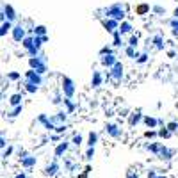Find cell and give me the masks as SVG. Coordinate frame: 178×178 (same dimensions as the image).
I'll return each instance as SVG.
<instances>
[{
	"label": "cell",
	"mask_w": 178,
	"mask_h": 178,
	"mask_svg": "<svg viewBox=\"0 0 178 178\" xmlns=\"http://www.w3.org/2000/svg\"><path fill=\"white\" fill-rule=\"evenodd\" d=\"M105 18H112V20H116V22H125V6L116 2V4H112L105 9Z\"/></svg>",
	"instance_id": "cell-1"
},
{
	"label": "cell",
	"mask_w": 178,
	"mask_h": 178,
	"mask_svg": "<svg viewBox=\"0 0 178 178\" xmlns=\"http://www.w3.org/2000/svg\"><path fill=\"white\" fill-rule=\"evenodd\" d=\"M61 91H62V96H64V98L73 100L77 87H75V82H73L70 77H66V75H62V87H61Z\"/></svg>",
	"instance_id": "cell-2"
},
{
	"label": "cell",
	"mask_w": 178,
	"mask_h": 178,
	"mask_svg": "<svg viewBox=\"0 0 178 178\" xmlns=\"http://www.w3.org/2000/svg\"><path fill=\"white\" fill-rule=\"evenodd\" d=\"M0 18H2V22H16L18 20V13L14 11V7L11 6V4H4V7H2V14H0Z\"/></svg>",
	"instance_id": "cell-3"
},
{
	"label": "cell",
	"mask_w": 178,
	"mask_h": 178,
	"mask_svg": "<svg viewBox=\"0 0 178 178\" xmlns=\"http://www.w3.org/2000/svg\"><path fill=\"white\" fill-rule=\"evenodd\" d=\"M23 78H25V82H30V84H34V86H41V84H43V75H39V73L34 71V70H27L25 75H23Z\"/></svg>",
	"instance_id": "cell-4"
},
{
	"label": "cell",
	"mask_w": 178,
	"mask_h": 178,
	"mask_svg": "<svg viewBox=\"0 0 178 178\" xmlns=\"http://www.w3.org/2000/svg\"><path fill=\"white\" fill-rule=\"evenodd\" d=\"M11 36H13V39H14L16 43H22L23 39L27 38V32H25V27H23L22 23H16V25H14V29H13Z\"/></svg>",
	"instance_id": "cell-5"
},
{
	"label": "cell",
	"mask_w": 178,
	"mask_h": 178,
	"mask_svg": "<svg viewBox=\"0 0 178 178\" xmlns=\"http://www.w3.org/2000/svg\"><path fill=\"white\" fill-rule=\"evenodd\" d=\"M102 25H103V29H105L109 34H114V32L119 30V22L112 20V18H103V20H102Z\"/></svg>",
	"instance_id": "cell-6"
},
{
	"label": "cell",
	"mask_w": 178,
	"mask_h": 178,
	"mask_svg": "<svg viewBox=\"0 0 178 178\" xmlns=\"http://www.w3.org/2000/svg\"><path fill=\"white\" fill-rule=\"evenodd\" d=\"M134 13H135L137 16H146V14L151 13V6L148 4V2H139L137 6L134 7Z\"/></svg>",
	"instance_id": "cell-7"
},
{
	"label": "cell",
	"mask_w": 178,
	"mask_h": 178,
	"mask_svg": "<svg viewBox=\"0 0 178 178\" xmlns=\"http://www.w3.org/2000/svg\"><path fill=\"white\" fill-rule=\"evenodd\" d=\"M118 57H116V54H112V55H105V57H100V64L103 68H109V70H112V68L118 64Z\"/></svg>",
	"instance_id": "cell-8"
},
{
	"label": "cell",
	"mask_w": 178,
	"mask_h": 178,
	"mask_svg": "<svg viewBox=\"0 0 178 178\" xmlns=\"http://www.w3.org/2000/svg\"><path fill=\"white\" fill-rule=\"evenodd\" d=\"M68 148H70V143L68 141H62V143H57L55 146V150H54V157H55V160L57 159H61L64 153L68 151Z\"/></svg>",
	"instance_id": "cell-9"
},
{
	"label": "cell",
	"mask_w": 178,
	"mask_h": 178,
	"mask_svg": "<svg viewBox=\"0 0 178 178\" xmlns=\"http://www.w3.org/2000/svg\"><path fill=\"white\" fill-rule=\"evenodd\" d=\"M143 119H144V116L141 114V111H135V112H130V114H128V125H130V127H137Z\"/></svg>",
	"instance_id": "cell-10"
},
{
	"label": "cell",
	"mask_w": 178,
	"mask_h": 178,
	"mask_svg": "<svg viewBox=\"0 0 178 178\" xmlns=\"http://www.w3.org/2000/svg\"><path fill=\"white\" fill-rule=\"evenodd\" d=\"M123 70H125V68H123V64H121V62H118L116 66L112 68L107 75H109L111 78H114V80H121V78H123Z\"/></svg>",
	"instance_id": "cell-11"
},
{
	"label": "cell",
	"mask_w": 178,
	"mask_h": 178,
	"mask_svg": "<svg viewBox=\"0 0 178 178\" xmlns=\"http://www.w3.org/2000/svg\"><path fill=\"white\" fill-rule=\"evenodd\" d=\"M105 132L109 134L111 137H114V139L121 137V128L118 127V125H114V123H107L105 125Z\"/></svg>",
	"instance_id": "cell-12"
},
{
	"label": "cell",
	"mask_w": 178,
	"mask_h": 178,
	"mask_svg": "<svg viewBox=\"0 0 178 178\" xmlns=\"http://www.w3.org/2000/svg\"><path fill=\"white\" fill-rule=\"evenodd\" d=\"M59 169H61L59 162H57V160H54L52 164H48V166L45 167V169H43V173H45V176H55Z\"/></svg>",
	"instance_id": "cell-13"
},
{
	"label": "cell",
	"mask_w": 178,
	"mask_h": 178,
	"mask_svg": "<svg viewBox=\"0 0 178 178\" xmlns=\"http://www.w3.org/2000/svg\"><path fill=\"white\" fill-rule=\"evenodd\" d=\"M36 164H38V159L32 157V155H27L25 159H22V167L25 169V171H30Z\"/></svg>",
	"instance_id": "cell-14"
},
{
	"label": "cell",
	"mask_w": 178,
	"mask_h": 178,
	"mask_svg": "<svg viewBox=\"0 0 178 178\" xmlns=\"http://www.w3.org/2000/svg\"><path fill=\"white\" fill-rule=\"evenodd\" d=\"M143 123H144L146 127H148V130H155V128L159 127V125H162L160 119H157V118H153V116H144Z\"/></svg>",
	"instance_id": "cell-15"
},
{
	"label": "cell",
	"mask_w": 178,
	"mask_h": 178,
	"mask_svg": "<svg viewBox=\"0 0 178 178\" xmlns=\"http://www.w3.org/2000/svg\"><path fill=\"white\" fill-rule=\"evenodd\" d=\"M102 84H103V73L95 70V71H93V77H91V86L96 89V87H100Z\"/></svg>",
	"instance_id": "cell-16"
},
{
	"label": "cell",
	"mask_w": 178,
	"mask_h": 178,
	"mask_svg": "<svg viewBox=\"0 0 178 178\" xmlns=\"http://www.w3.org/2000/svg\"><path fill=\"white\" fill-rule=\"evenodd\" d=\"M148 43H153L157 50H164V46H166L164 45V36H160V34H155L151 39H148Z\"/></svg>",
	"instance_id": "cell-17"
},
{
	"label": "cell",
	"mask_w": 178,
	"mask_h": 178,
	"mask_svg": "<svg viewBox=\"0 0 178 178\" xmlns=\"http://www.w3.org/2000/svg\"><path fill=\"white\" fill-rule=\"evenodd\" d=\"M119 32H121V36H125V34H130V36H132L134 34V25L125 20V22L119 23Z\"/></svg>",
	"instance_id": "cell-18"
},
{
	"label": "cell",
	"mask_w": 178,
	"mask_h": 178,
	"mask_svg": "<svg viewBox=\"0 0 178 178\" xmlns=\"http://www.w3.org/2000/svg\"><path fill=\"white\" fill-rule=\"evenodd\" d=\"M9 105L14 109V107L18 105H23V95L22 93H14V95H11V98H9Z\"/></svg>",
	"instance_id": "cell-19"
},
{
	"label": "cell",
	"mask_w": 178,
	"mask_h": 178,
	"mask_svg": "<svg viewBox=\"0 0 178 178\" xmlns=\"http://www.w3.org/2000/svg\"><path fill=\"white\" fill-rule=\"evenodd\" d=\"M13 29H14V23L13 22H2V27H0V36H2V38H6L7 34L9 32H13Z\"/></svg>",
	"instance_id": "cell-20"
},
{
	"label": "cell",
	"mask_w": 178,
	"mask_h": 178,
	"mask_svg": "<svg viewBox=\"0 0 178 178\" xmlns=\"http://www.w3.org/2000/svg\"><path fill=\"white\" fill-rule=\"evenodd\" d=\"M96 143H98V132L91 130V132L87 134V141H86V144H87V148H95Z\"/></svg>",
	"instance_id": "cell-21"
},
{
	"label": "cell",
	"mask_w": 178,
	"mask_h": 178,
	"mask_svg": "<svg viewBox=\"0 0 178 178\" xmlns=\"http://www.w3.org/2000/svg\"><path fill=\"white\" fill-rule=\"evenodd\" d=\"M112 46H114V48H119V46H127V45L123 43V36H121V32H119V30L112 34Z\"/></svg>",
	"instance_id": "cell-22"
},
{
	"label": "cell",
	"mask_w": 178,
	"mask_h": 178,
	"mask_svg": "<svg viewBox=\"0 0 178 178\" xmlns=\"http://www.w3.org/2000/svg\"><path fill=\"white\" fill-rule=\"evenodd\" d=\"M32 36H39V38H45V36H46V27H45V25H34V29H32Z\"/></svg>",
	"instance_id": "cell-23"
},
{
	"label": "cell",
	"mask_w": 178,
	"mask_h": 178,
	"mask_svg": "<svg viewBox=\"0 0 178 178\" xmlns=\"http://www.w3.org/2000/svg\"><path fill=\"white\" fill-rule=\"evenodd\" d=\"M162 143H150V144H146V150H150L151 153H155V155H159L160 153V150H162Z\"/></svg>",
	"instance_id": "cell-24"
},
{
	"label": "cell",
	"mask_w": 178,
	"mask_h": 178,
	"mask_svg": "<svg viewBox=\"0 0 178 178\" xmlns=\"http://www.w3.org/2000/svg\"><path fill=\"white\" fill-rule=\"evenodd\" d=\"M139 36H137V34H132V36H130V38H128V41H127V46H132V48H137V46H139Z\"/></svg>",
	"instance_id": "cell-25"
},
{
	"label": "cell",
	"mask_w": 178,
	"mask_h": 178,
	"mask_svg": "<svg viewBox=\"0 0 178 178\" xmlns=\"http://www.w3.org/2000/svg\"><path fill=\"white\" fill-rule=\"evenodd\" d=\"M22 46L25 48V52H29L34 46V36H27V38L22 41Z\"/></svg>",
	"instance_id": "cell-26"
},
{
	"label": "cell",
	"mask_w": 178,
	"mask_h": 178,
	"mask_svg": "<svg viewBox=\"0 0 178 178\" xmlns=\"http://www.w3.org/2000/svg\"><path fill=\"white\" fill-rule=\"evenodd\" d=\"M125 55H127L128 59H137L141 54H137V50L132 48V46H125Z\"/></svg>",
	"instance_id": "cell-27"
},
{
	"label": "cell",
	"mask_w": 178,
	"mask_h": 178,
	"mask_svg": "<svg viewBox=\"0 0 178 178\" xmlns=\"http://www.w3.org/2000/svg\"><path fill=\"white\" fill-rule=\"evenodd\" d=\"M157 157H159V159H162V160H169V159H171V157H173V153H171V151H169V150H167L166 146H162L160 153H159V155H157Z\"/></svg>",
	"instance_id": "cell-28"
},
{
	"label": "cell",
	"mask_w": 178,
	"mask_h": 178,
	"mask_svg": "<svg viewBox=\"0 0 178 178\" xmlns=\"http://www.w3.org/2000/svg\"><path fill=\"white\" fill-rule=\"evenodd\" d=\"M75 107H77V105H75V102H73V100H68V98H64V111H66L68 114H71V112L75 111Z\"/></svg>",
	"instance_id": "cell-29"
},
{
	"label": "cell",
	"mask_w": 178,
	"mask_h": 178,
	"mask_svg": "<svg viewBox=\"0 0 178 178\" xmlns=\"http://www.w3.org/2000/svg\"><path fill=\"white\" fill-rule=\"evenodd\" d=\"M169 27H171V34L175 36V38H178V20L176 18L169 20Z\"/></svg>",
	"instance_id": "cell-30"
},
{
	"label": "cell",
	"mask_w": 178,
	"mask_h": 178,
	"mask_svg": "<svg viewBox=\"0 0 178 178\" xmlns=\"http://www.w3.org/2000/svg\"><path fill=\"white\" fill-rule=\"evenodd\" d=\"M23 87H25V91L30 93V95H34V93H38L39 91V86H34V84H30V82H25L23 84Z\"/></svg>",
	"instance_id": "cell-31"
},
{
	"label": "cell",
	"mask_w": 178,
	"mask_h": 178,
	"mask_svg": "<svg viewBox=\"0 0 178 178\" xmlns=\"http://www.w3.org/2000/svg\"><path fill=\"white\" fill-rule=\"evenodd\" d=\"M171 135H173V134L166 128V125H164L162 128H159V137H160V139H169Z\"/></svg>",
	"instance_id": "cell-32"
},
{
	"label": "cell",
	"mask_w": 178,
	"mask_h": 178,
	"mask_svg": "<svg viewBox=\"0 0 178 178\" xmlns=\"http://www.w3.org/2000/svg\"><path fill=\"white\" fill-rule=\"evenodd\" d=\"M98 54H100V57H105V55H112V54H114V50H112V46H102L100 48V52H98Z\"/></svg>",
	"instance_id": "cell-33"
},
{
	"label": "cell",
	"mask_w": 178,
	"mask_h": 178,
	"mask_svg": "<svg viewBox=\"0 0 178 178\" xmlns=\"http://www.w3.org/2000/svg\"><path fill=\"white\" fill-rule=\"evenodd\" d=\"M7 80H11V82H14V80H20L22 78V73L20 71H7Z\"/></svg>",
	"instance_id": "cell-34"
},
{
	"label": "cell",
	"mask_w": 178,
	"mask_h": 178,
	"mask_svg": "<svg viewBox=\"0 0 178 178\" xmlns=\"http://www.w3.org/2000/svg\"><path fill=\"white\" fill-rule=\"evenodd\" d=\"M82 143H84V137L80 135V134H75V135L71 137V144L73 146H80Z\"/></svg>",
	"instance_id": "cell-35"
},
{
	"label": "cell",
	"mask_w": 178,
	"mask_h": 178,
	"mask_svg": "<svg viewBox=\"0 0 178 178\" xmlns=\"http://www.w3.org/2000/svg\"><path fill=\"white\" fill-rule=\"evenodd\" d=\"M22 112H23V105H18V107H14V109H13L7 116H9V118H16V116H20Z\"/></svg>",
	"instance_id": "cell-36"
},
{
	"label": "cell",
	"mask_w": 178,
	"mask_h": 178,
	"mask_svg": "<svg viewBox=\"0 0 178 178\" xmlns=\"http://www.w3.org/2000/svg\"><path fill=\"white\" fill-rule=\"evenodd\" d=\"M148 59H150V55L144 52V54H141V55L135 59V62H137V64H146V62H148Z\"/></svg>",
	"instance_id": "cell-37"
},
{
	"label": "cell",
	"mask_w": 178,
	"mask_h": 178,
	"mask_svg": "<svg viewBox=\"0 0 178 178\" xmlns=\"http://www.w3.org/2000/svg\"><path fill=\"white\" fill-rule=\"evenodd\" d=\"M144 137L146 139H155V137H159V130H146Z\"/></svg>",
	"instance_id": "cell-38"
},
{
	"label": "cell",
	"mask_w": 178,
	"mask_h": 178,
	"mask_svg": "<svg viewBox=\"0 0 178 178\" xmlns=\"http://www.w3.org/2000/svg\"><path fill=\"white\" fill-rule=\"evenodd\" d=\"M166 128L169 130V132H176L178 130V121H169V123H166Z\"/></svg>",
	"instance_id": "cell-39"
},
{
	"label": "cell",
	"mask_w": 178,
	"mask_h": 178,
	"mask_svg": "<svg viewBox=\"0 0 178 178\" xmlns=\"http://www.w3.org/2000/svg\"><path fill=\"white\" fill-rule=\"evenodd\" d=\"M151 13H155V14H166V9L162 6H151Z\"/></svg>",
	"instance_id": "cell-40"
},
{
	"label": "cell",
	"mask_w": 178,
	"mask_h": 178,
	"mask_svg": "<svg viewBox=\"0 0 178 178\" xmlns=\"http://www.w3.org/2000/svg\"><path fill=\"white\" fill-rule=\"evenodd\" d=\"M93 157H95V148H87L86 150V160H93Z\"/></svg>",
	"instance_id": "cell-41"
},
{
	"label": "cell",
	"mask_w": 178,
	"mask_h": 178,
	"mask_svg": "<svg viewBox=\"0 0 178 178\" xmlns=\"http://www.w3.org/2000/svg\"><path fill=\"white\" fill-rule=\"evenodd\" d=\"M13 151H14V148H13V146H7L6 150L2 151V157H4V159H7V157L13 155Z\"/></svg>",
	"instance_id": "cell-42"
},
{
	"label": "cell",
	"mask_w": 178,
	"mask_h": 178,
	"mask_svg": "<svg viewBox=\"0 0 178 178\" xmlns=\"http://www.w3.org/2000/svg\"><path fill=\"white\" fill-rule=\"evenodd\" d=\"M68 130V125H59V127L55 128V134H59V135H61V134H64Z\"/></svg>",
	"instance_id": "cell-43"
},
{
	"label": "cell",
	"mask_w": 178,
	"mask_h": 178,
	"mask_svg": "<svg viewBox=\"0 0 178 178\" xmlns=\"http://www.w3.org/2000/svg\"><path fill=\"white\" fill-rule=\"evenodd\" d=\"M6 144H7L6 135H2V137H0V148H2V150H6Z\"/></svg>",
	"instance_id": "cell-44"
},
{
	"label": "cell",
	"mask_w": 178,
	"mask_h": 178,
	"mask_svg": "<svg viewBox=\"0 0 178 178\" xmlns=\"http://www.w3.org/2000/svg\"><path fill=\"white\" fill-rule=\"evenodd\" d=\"M146 176H148V178H157L159 175H157L155 169H151V171H148V175H146Z\"/></svg>",
	"instance_id": "cell-45"
},
{
	"label": "cell",
	"mask_w": 178,
	"mask_h": 178,
	"mask_svg": "<svg viewBox=\"0 0 178 178\" xmlns=\"http://www.w3.org/2000/svg\"><path fill=\"white\" fill-rule=\"evenodd\" d=\"M14 178H29V176H27V171H22V173H18V175H16V176H14Z\"/></svg>",
	"instance_id": "cell-46"
},
{
	"label": "cell",
	"mask_w": 178,
	"mask_h": 178,
	"mask_svg": "<svg viewBox=\"0 0 178 178\" xmlns=\"http://www.w3.org/2000/svg\"><path fill=\"white\" fill-rule=\"evenodd\" d=\"M50 139H52V141H59V139H61V135H59V134H52Z\"/></svg>",
	"instance_id": "cell-47"
},
{
	"label": "cell",
	"mask_w": 178,
	"mask_h": 178,
	"mask_svg": "<svg viewBox=\"0 0 178 178\" xmlns=\"http://www.w3.org/2000/svg\"><path fill=\"white\" fill-rule=\"evenodd\" d=\"M91 171H93V167H91V164H87V166L84 167V173H87V175H89Z\"/></svg>",
	"instance_id": "cell-48"
},
{
	"label": "cell",
	"mask_w": 178,
	"mask_h": 178,
	"mask_svg": "<svg viewBox=\"0 0 178 178\" xmlns=\"http://www.w3.org/2000/svg\"><path fill=\"white\" fill-rule=\"evenodd\" d=\"M173 18H176V20H178V7H175V9H173Z\"/></svg>",
	"instance_id": "cell-49"
},
{
	"label": "cell",
	"mask_w": 178,
	"mask_h": 178,
	"mask_svg": "<svg viewBox=\"0 0 178 178\" xmlns=\"http://www.w3.org/2000/svg\"><path fill=\"white\" fill-rule=\"evenodd\" d=\"M167 55L171 57V59H175V55H176V52H173V50H169V52H167Z\"/></svg>",
	"instance_id": "cell-50"
},
{
	"label": "cell",
	"mask_w": 178,
	"mask_h": 178,
	"mask_svg": "<svg viewBox=\"0 0 178 178\" xmlns=\"http://www.w3.org/2000/svg\"><path fill=\"white\" fill-rule=\"evenodd\" d=\"M127 178H139V176H137V175H134V173H128Z\"/></svg>",
	"instance_id": "cell-51"
},
{
	"label": "cell",
	"mask_w": 178,
	"mask_h": 178,
	"mask_svg": "<svg viewBox=\"0 0 178 178\" xmlns=\"http://www.w3.org/2000/svg\"><path fill=\"white\" fill-rule=\"evenodd\" d=\"M78 178H87V173H80V175H78Z\"/></svg>",
	"instance_id": "cell-52"
},
{
	"label": "cell",
	"mask_w": 178,
	"mask_h": 178,
	"mask_svg": "<svg viewBox=\"0 0 178 178\" xmlns=\"http://www.w3.org/2000/svg\"><path fill=\"white\" fill-rule=\"evenodd\" d=\"M157 178H167V176H166V175H159Z\"/></svg>",
	"instance_id": "cell-53"
}]
</instances>
